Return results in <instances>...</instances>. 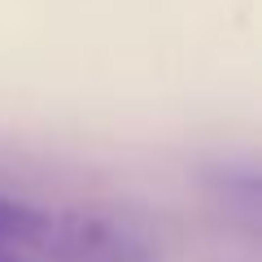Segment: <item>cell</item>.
<instances>
[{
	"label": "cell",
	"mask_w": 262,
	"mask_h": 262,
	"mask_svg": "<svg viewBox=\"0 0 262 262\" xmlns=\"http://www.w3.org/2000/svg\"><path fill=\"white\" fill-rule=\"evenodd\" d=\"M39 262H153L140 232L105 214H48V232L35 249Z\"/></svg>",
	"instance_id": "cell-1"
},
{
	"label": "cell",
	"mask_w": 262,
	"mask_h": 262,
	"mask_svg": "<svg viewBox=\"0 0 262 262\" xmlns=\"http://www.w3.org/2000/svg\"><path fill=\"white\" fill-rule=\"evenodd\" d=\"M48 232V214L27 201H13V196L0 192V253L5 258H18V262H31Z\"/></svg>",
	"instance_id": "cell-2"
},
{
	"label": "cell",
	"mask_w": 262,
	"mask_h": 262,
	"mask_svg": "<svg viewBox=\"0 0 262 262\" xmlns=\"http://www.w3.org/2000/svg\"><path fill=\"white\" fill-rule=\"evenodd\" d=\"M0 262H18V258H5V253H0Z\"/></svg>",
	"instance_id": "cell-3"
}]
</instances>
